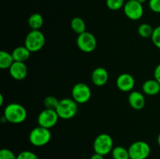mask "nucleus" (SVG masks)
I'll list each match as a JSON object with an SVG mask.
<instances>
[{"label":"nucleus","mask_w":160,"mask_h":159,"mask_svg":"<svg viewBox=\"0 0 160 159\" xmlns=\"http://www.w3.org/2000/svg\"><path fill=\"white\" fill-rule=\"evenodd\" d=\"M70 25H71V28L73 32L78 34V35L86 31V24L84 20L81 19V17H77L72 19Z\"/></svg>","instance_id":"obj_18"},{"label":"nucleus","mask_w":160,"mask_h":159,"mask_svg":"<svg viewBox=\"0 0 160 159\" xmlns=\"http://www.w3.org/2000/svg\"><path fill=\"white\" fill-rule=\"evenodd\" d=\"M59 118V117L56 110L45 108L39 113L38 116V126L50 129L56 126Z\"/></svg>","instance_id":"obj_9"},{"label":"nucleus","mask_w":160,"mask_h":159,"mask_svg":"<svg viewBox=\"0 0 160 159\" xmlns=\"http://www.w3.org/2000/svg\"><path fill=\"white\" fill-rule=\"evenodd\" d=\"M157 142H158V144H159V146L160 147V133L159 134V136H158L157 137Z\"/></svg>","instance_id":"obj_31"},{"label":"nucleus","mask_w":160,"mask_h":159,"mask_svg":"<svg viewBox=\"0 0 160 159\" xmlns=\"http://www.w3.org/2000/svg\"><path fill=\"white\" fill-rule=\"evenodd\" d=\"M130 106L135 110H141L145 105V98L143 94L139 91H132L128 96Z\"/></svg>","instance_id":"obj_14"},{"label":"nucleus","mask_w":160,"mask_h":159,"mask_svg":"<svg viewBox=\"0 0 160 159\" xmlns=\"http://www.w3.org/2000/svg\"><path fill=\"white\" fill-rule=\"evenodd\" d=\"M142 90L145 94L154 96L160 92V84L156 79L148 80L142 85Z\"/></svg>","instance_id":"obj_15"},{"label":"nucleus","mask_w":160,"mask_h":159,"mask_svg":"<svg viewBox=\"0 0 160 159\" xmlns=\"http://www.w3.org/2000/svg\"><path fill=\"white\" fill-rule=\"evenodd\" d=\"M77 45L81 51L90 53L92 52L96 48L97 41L94 34L85 31L83 34L78 35L77 38Z\"/></svg>","instance_id":"obj_7"},{"label":"nucleus","mask_w":160,"mask_h":159,"mask_svg":"<svg viewBox=\"0 0 160 159\" xmlns=\"http://www.w3.org/2000/svg\"><path fill=\"white\" fill-rule=\"evenodd\" d=\"M151 38L155 46L160 49V26L155 28Z\"/></svg>","instance_id":"obj_25"},{"label":"nucleus","mask_w":160,"mask_h":159,"mask_svg":"<svg viewBox=\"0 0 160 159\" xmlns=\"http://www.w3.org/2000/svg\"><path fill=\"white\" fill-rule=\"evenodd\" d=\"M154 79H156L160 84V64L156 67L154 70Z\"/></svg>","instance_id":"obj_28"},{"label":"nucleus","mask_w":160,"mask_h":159,"mask_svg":"<svg viewBox=\"0 0 160 159\" xmlns=\"http://www.w3.org/2000/svg\"><path fill=\"white\" fill-rule=\"evenodd\" d=\"M3 104V95L0 94V105H2Z\"/></svg>","instance_id":"obj_30"},{"label":"nucleus","mask_w":160,"mask_h":159,"mask_svg":"<svg viewBox=\"0 0 160 159\" xmlns=\"http://www.w3.org/2000/svg\"><path fill=\"white\" fill-rule=\"evenodd\" d=\"M109 80L108 71L103 67H97L92 73V81L97 87H102Z\"/></svg>","instance_id":"obj_13"},{"label":"nucleus","mask_w":160,"mask_h":159,"mask_svg":"<svg viewBox=\"0 0 160 159\" xmlns=\"http://www.w3.org/2000/svg\"><path fill=\"white\" fill-rule=\"evenodd\" d=\"M17 159H39V157L32 151H23L17 156Z\"/></svg>","instance_id":"obj_24"},{"label":"nucleus","mask_w":160,"mask_h":159,"mask_svg":"<svg viewBox=\"0 0 160 159\" xmlns=\"http://www.w3.org/2000/svg\"><path fill=\"white\" fill-rule=\"evenodd\" d=\"M10 76L16 80H22L28 75V67L25 62H14L9 69Z\"/></svg>","instance_id":"obj_12"},{"label":"nucleus","mask_w":160,"mask_h":159,"mask_svg":"<svg viewBox=\"0 0 160 159\" xmlns=\"http://www.w3.org/2000/svg\"><path fill=\"white\" fill-rule=\"evenodd\" d=\"M90 159H104V156L102 155V154L95 153V154L90 157Z\"/></svg>","instance_id":"obj_29"},{"label":"nucleus","mask_w":160,"mask_h":159,"mask_svg":"<svg viewBox=\"0 0 160 159\" xmlns=\"http://www.w3.org/2000/svg\"><path fill=\"white\" fill-rule=\"evenodd\" d=\"M126 17L131 20H138L144 14L143 6L137 0H128L123 6Z\"/></svg>","instance_id":"obj_8"},{"label":"nucleus","mask_w":160,"mask_h":159,"mask_svg":"<svg viewBox=\"0 0 160 159\" xmlns=\"http://www.w3.org/2000/svg\"><path fill=\"white\" fill-rule=\"evenodd\" d=\"M52 133L49 129L37 126L31 131L29 135L30 143L35 147H43L51 140Z\"/></svg>","instance_id":"obj_4"},{"label":"nucleus","mask_w":160,"mask_h":159,"mask_svg":"<svg viewBox=\"0 0 160 159\" xmlns=\"http://www.w3.org/2000/svg\"><path fill=\"white\" fill-rule=\"evenodd\" d=\"M106 6L111 10H119L123 8L125 5V0H106Z\"/></svg>","instance_id":"obj_23"},{"label":"nucleus","mask_w":160,"mask_h":159,"mask_svg":"<svg viewBox=\"0 0 160 159\" xmlns=\"http://www.w3.org/2000/svg\"><path fill=\"white\" fill-rule=\"evenodd\" d=\"M78 103L73 98H62L59 100V103L56 108V112L59 118L70 119L77 115L78 112Z\"/></svg>","instance_id":"obj_2"},{"label":"nucleus","mask_w":160,"mask_h":159,"mask_svg":"<svg viewBox=\"0 0 160 159\" xmlns=\"http://www.w3.org/2000/svg\"><path fill=\"white\" fill-rule=\"evenodd\" d=\"M59 103V100H58L54 96H48L44 99V104H45V108L56 110Z\"/></svg>","instance_id":"obj_22"},{"label":"nucleus","mask_w":160,"mask_h":159,"mask_svg":"<svg viewBox=\"0 0 160 159\" xmlns=\"http://www.w3.org/2000/svg\"><path fill=\"white\" fill-rule=\"evenodd\" d=\"M45 44V35L39 30H32L26 36L24 46L31 52H36L43 48Z\"/></svg>","instance_id":"obj_3"},{"label":"nucleus","mask_w":160,"mask_h":159,"mask_svg":"<svg viewBox=\"0 0 160 159\" xmlns=\"http://www.w3.org/2000/svg\"><path fill=\"white\" fill-rule=\"evenodd\" d=\"M0 159H17V156L11 150L3 148L0 151Z\"/></svg>","instance_id":"obj_26"},{"label":"nucleus","mask_w":160,"mask_h":159,"mask_svg":"<svg viewBox=\"0 0 160 159\" xmlns=\"http://www.w3.org/2000/svg\"><path fill=\"white\" fill-rule=\"evenodd\" d=\"M43 23V17L40 13H33L28 18V25L32 30H39Z\"/></svg>","instance_id":"obj_19"},{"label":"nucleus","mask_w":160,"mask_h":159,"mask_svg":"<svg viewBox=\"0 0 160 159\" xmlns=\"http://www.w3.org/2000/svg\"><path fill=\"white\" fill-rule=\"evenodd\" d=\"M148 6L152 12L160 13V0H149Z\"/></svg>","instance_id":"obj_27"},{"label":"nucleus","mask_w":160,"mask_h":159,"mask_svg":"<svg viewBox=\"0 0 160 159\" xmlns=\"http://www.w3.org/2000/svg\"><path fill=\"white\" fill-rule=\"evenodd\" d=\"M72 98L79 104H84L90 100L92 96L91 89L84 83H78L72 88Z\"/></svg>","instance_id":"obj_10"},{"label":"nucleus","mask_w":160,"mask_h":159,"mask_svg":"<svg viewBox=\"0 0 160 159\" xmlns=\"http://www.w3.org/2000/svg\"><path fill=\"white\" fill-rule=\"evenodd\" d=\"M11 54L13 57L14 62H25L29 59L30 55H31V51L25 46H19L14 48Z\"/></svg>","instance_id":"obj_16"},{"label":"nucleus","mask_w":160,"mask_h":159,"mask_svg":"<svg viewBox=\"0 0 160 159\" xmlns=\"http://www.w3.org/2000/svg\"><path fill=\"white\" fill-rule=\"evenodd\" d=\"M95 153L105 156L112 152L113 149V140L107 133H101L97 136L93 143Z\"/></svg>","instance_id":"obj_5"},{"label":"nucleus","mask_w":160,"mask_h":159,"mask_svg":"<svg viewBox=\"0 0 160 159\" xmlns=\"http://www.w3.org/2000/svg\"><path fill=\"white\" fill-rule=\"evenodd\" d=\"M128 151L130 159H146L151 153V147L146 142L138 140L131 143Z\"/></svg>","instance_id":"obj_6"},{"label":"nucleus","mask_w":160,"mask_h":159,"mask_svg":"<svg viewBox=\"0 0 160 159\" xmlns=\"http://www.w3.org/2000/svg\"><path fill=\"white\" fill-rule=\"evenodd\" d=\"M138 2H139L140 3H142V4H143L144 2H145L147 1V0H137Z\"/></svg>","instance_id":"obj_32"},{"label":"nucleus","mask_w":160,"mask_h":159,"mask_svg":"<svg viewBox=\"0 0 160 159\" xmlns=\"http://www.w3.org/2000/svg\"><path fill=\"white\" fill-rule=\"evenodd\" d=\"M153 31L154 29L148 23H142L138 26V34L143 38L152 37Z\"/></svg>","instance_id":"obj_21"},{"label":"nucleus","mask_w":160,"mask_h":159,"mask_svg":"<svg viewBox=\"0 0 160 159\" xmlns=\"http://www.w3.org/2000/svg\"><path fill=\"white\" fill-rule=\"evenodd\" d=\"M27 115L26 108L22 104L11 103L5 108L3 118L12 124H20L26 120Z\"/></svg>","instance_id":"obj_1"},{"label":"nucleus","mask_w":160,"mask_h":159,"mask_svg":"<svg viewBox=\"0 0 160 159\" xmlns=\"http://www.w3.org/2000/svg\"><path fill=\"white\" fill-rule=\"evenodd\" d=\"M117 88L123 92H128L133 90L135 84L134 77L130 73H121L116 81Z\"/></svg>","instance_id":"obj_11"},{"label":"nucleus","mask_w":160,"mask_h":159,"mask_svg":"<svg viewBox=\"0 0 160 159\" xmlns=\"http://www.w3.org/2000/svg\"><path fill=\"white\" fill-rule=\"evenodd\" d=\"M14 62L12 54L5 51H0V69L9 70Z\"/></svg>","instance_id":"obj_17"},{"label":"nucleus","mask_w":160,"mask_h":159,"mask_svg":"<svg viewBox=\"0 0 160 159\" xmlns=\"http://www.w3.org/2000/svg\"><path fill=\"white\" fill-rule=\"evenodd\" d=\"M111 153H112V157L113 159H130L128 149H126L122 146L113 147Z\"/></svg>","instance_id":"obj_20"}]
</instances>
